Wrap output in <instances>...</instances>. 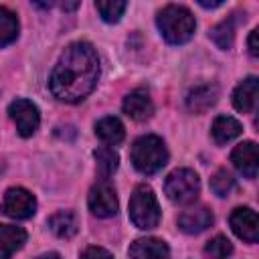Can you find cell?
Returning a JSON list of instances; mask_svg holds the SVG:
<instances>
[{
  "instance_id": "1",
  "label": "cell",
  "mask_w": 259,
  "mask_h": 259,
  "mask_svg": "<svg viewBox=\"0 0 259 259\" xmlns=\"http://www.w3.org/2000/svg\"><path fill=\"white\" fill-rule=\"evenodd\" d=\"M99 79V59L93 45L79 40L65 49L57 61L49 87L59 101L79 103L97 85Z\"/></svg>"
},
{
  "instance_id": "2",
  "label": "cell",
  "mask_w": 259,
  "mask_h": 259,
  "mask_svg": "<svg viewBox=\"0 0 259 259\" xmlns=\"http://www.w3.org/2000/svg\"><path fill=\"white\" fill-rule=\"evenodd\" d=\"M156 22H158L162 36L170 45H182V42L190 40V36L194 34V28H196V20H194L192 12L178 4L164 6L158 12Z\"/></svg>"
},
{
  "instance_id": "3",
  "label": "cell",
  "mask_w": 259,
  "mask_h": 259,
  "mask_svg": "<svg viewBox=\"0 0 259 259\" xmlns=\"http://www.w3.org/2000/svg\"><path fill=\"white\" fill-rule=\"evenodd\" d=\"M132 164L142 174H156L168 162V150L158 136H142L134 142L130 152Z\"/></svg>"
},
{
  "instance_id": "4",
  "label": "cell",
  "mask_w": 259,
  "mask_h": 259,
  "mask_svg": "<svg viewBox=\"0 0 259 259\" xmlns=\"http://www.w3.org/2000/svg\"><path fill=\"white\" fill-rule=\"evenodd\" d=\"M160 204L154 194V190L148 184L136 186L132 198H130V219L138 229H154L160 223Z\"/></svg>"
},
{
  "instance_id": "5",
  "label": "cell",
  "mask_w": 259,
  "mask_h": 259,
  "mask_svg": "<svg viewBox=\"0 0 259 259\" xmlns=\"http://www.w3.org/2000/svg\"><path fill=\"white\" fill-rule=\"evenodd\" d=\"M164 190L168 194V198L172 202H180V204H186V202H192L198 192H200V180L196 176L194 170L190 168H178L174 172L168 174L166 182H164Z\"/></svg>"
},
{
  "instance_id": "6",
  "label": "cell",
  "mask_w": 259,
  "mask_h": 259,
  "mask_svg": "<svg viewBox=\"0 0 259 259\" xmlns=\"http://www.w3.org/2000/svg\"><path fill=\"white\" fill-rule=\"evenodd\" d=\"M8 115L16 123V130L22 138H28L38 130L40 113H38V107L28 99H14L8 105Z\"/></svg>"
},
{
  "instance_id": "7",
  "label": "cell",
  "mask_w": 259,
  "mask_h": 259,
  "mask_svg": "<svg viewBox=\"0 0 259 259\" xmlns=\"http://www.w3.org/2000/svg\"><path fill=\"white\" fill-rule=\"evenodd\" d=\"M36 210V200L26 188H8L2 200V212L10 219H30Z\"/></svg>"
},
{
  "instance_id": "8",
  "label": "cell",
  "mask_w": 259,
  "mask_h": 259,
  "mask_svg": "<svg viewBox=\"0 0 259 259\" xmlns=\"http://www.w3.org/2000/svg\"><path fill=\"white\" fill-rule=\"evenodd\" d=\"M87 204H89V210L93 214L101 217V219L113 217L117 212V194H115V188L107 180H101L99 184H95L89 190Z\"/></svg>"
},
{
  "instance_id": "9",
  "label": "cell",
  "mask_w": 259,
  "mask_h": 259,
  "mask_svg": "<svg viewBox=\"0 0 259 259\" xmlns=\"http://www.w3.org/2000/svg\"><path fill=\"white\" fill-rule=\"evenodd\" d=\"M229 223H231L233 233L239 239H243L247 243H257V239H259V223H257V214H255L253 208H249V206L235 208L231 212Z\"/></svg>"
},
{
  "instance_id": "10",
  "label": "cell",
  "mask_w": 259,
  "mask_h": 259,
  "mask_svg": "<svg viewBox=\"0 0 259 259\" xmlns=\"http://www.w3.org/2000/svg\"><path fill=\"white\" fill-rule=\"evenodd\" d=\"M123 111L125 115H130L136 121H146L152 117L154 113V103L152 97L146 89H134L132 93H127V97L123 99Z\"/></svg>"
},
{
  "instance_id": "11",
  "label": "cell",
  "mask_w": 259,
  "mask_h": 259,
  "mask_svg": "<svg viewBox=\"0 0 259 259\" xmlns=\"http://www.w3.org/2000/svg\"><path fill=\"white\" fill-rule=\"evenodd\" d=\"M212 221L214 217L206 206H192L178 217V227L188 235H196L206 231L212 225Z\"/></svg>"
},
{
  "instance_id": "12",
  "label": "cell",
  "mask_w": 259,
  "mask_h": 259,
  "mask_svg": "<svg viewBox=\"0 0 259 259\" xmlns=\"http://www.w3.org/2000/svg\"><path fill=\"white\" fill-rule=\"evenodd\" d=\"M170 249L162 239L146 237L138 239L130 247V259H168Z\"/></svg>"
},
{
  "instance_id": "13",
  "label": "cell",
  "mask_w": 259,
  "mask_h": 259,
  "mask_svg": "<svg viewBox=\"0 0 259 259\" xmlns=\"http://www.w3.org/2000/svg\"><path fill=\"white\" fill-rule=\"evenodd\" d=\"M231 162L235 164V168L247 176V178H255L257 176V144L255 142H243L239 144L233 154H231Z\"/></svg>"
},
{
  "instance_id": "14",
  "label": "cell",
  "mask_w": 259,
  "mask_h": 259,
  "mask_svg": "<svg viewBox=\"0 0 259 259\" xmlns=\"http://www.w3.org/2000/svg\"><path fill=\"white\" fill-rule=\"evenodd\" d=\"M217 99H219V87L212 83H204V85L190 89V93L186 97V105L194 113H204L206 109H210L217 103Z\"/></svg>"
},
{
  "instance_id": "15",
  "label": "cell",
  "mask_w": 259,
  "mask_h": 259,
  "mask_svg": "<svg viewBox=\"0 0 259 259\" xmlns=\"http://www.w3.org/2000/svg\"><path fill=\"white\" fill-rule=\"evenodd\" d=\"M26 243V231L14 225H0V259H10Z\"/></svg>"
},
{
  "instance_id": "16",
  "label": "cell",
  "mask_w": 259,
  "mask_h": 259,
  "mask_svg": "<svg viewBox=\"0 0 259 259\" xmlns=\"http://www.w3.org/2000/svg\"><path fill=\"white\" fill-rule=\"evenodd\" d=\"M257 89H259L257 77H247L243 83L237 85V89L233 93V105L243 113L253 111L257 105Z\"/></svg>"
},
{
  "instance_id": "17",
  "label": "cell",
  "mask_w": 259,
  "mask_h": 259,
  "mask_svg": "<svg viewBox=\"0 0 259 259\" xmlns=\"http://www.w3.org/2000/svg\"><path fill=\"white\" fill-rule=\"evenodd\" d=\"M212 138L217 144H227L231 140H235L237 136H241L243 132V125L231 117V115H219L214 121H212Z\"/></svg>"
},
{
  "instance_id": "18",
  "label": "cell",
  "mask_w": 259,
  "mask_h": 259,
  "mask_svg": "<svg viewBox=\"0 0 259 259\" xmlns=\"http://www.w3.org/2000/svg\"><path fill=\"white\" fill-rule=\"evenodd\" d=\"M95 134L105 144H119L125 138L123 123L117 117H111V115H107V117H103V119H99L95 123Z\"/></svg>"
},
{
  "instance_id": "19",
  "label": "cell",
  "mask_w": 259,
  "mask_h": 259,
  "mask_svg": "<svg viewBox=\"0 0 259 259\" xmlns=\"http://www.w3.org/2000/svg\"><path fill=\"white\" fill-rule=\"evenodd\" d=\"M49 227H51V231H53L57 237H61V239H71V237L77 233L79 223H77L75 212H71V210H59V212H55V214L49 219Z\"/></svg>"
},
{
  "instance_id": "20",
  "label": "cell",
  "mask_w": 259,
  "mask_h": 259,
  "mask_svg": "<svg viewBox=\"0 0 259 259\" xmlns=\"http://www.w3.org/2000/svg\"><path fill=\"white\" fill-rule=\"evenodd\" d=\"M95 162H97V174L101 180H107L119 166V156L111 146H101L93 152Z\"/></svg>"
},
{
  "instance_id": "21",
  "label": "cell",
  "mask_w": 259,
  "mask_h": 259,
  "mask_svg": "<svg viewBox=\"0 0 259 259\" xmlns=\"http://www.w3.org/2000/svg\"><path fill=\"white\" fill-rule=\"evenodd\" d=\"M18 36V18L12 10L0 6V49Z\"/></svg>"
},
{
  "instance_id": "22",
  "label": "cell",
  "mask_w": 259,
  "mask_h": 259,
  "mask_svg": "<svg viewBox=\"0 0 259 259\" xmlns=\"http://www.w3.org/2000/svg\"><path fill=\"white\" fill-rule=\"evenodd\" d=\"M210 38L214 40V45L219 49H231L233 47V40H235V18L229 16L223 22H219L210 30Z\"/></svg>"
},
{
  "instance_id": "23",
  "label": "cell",
  "mask_w": 259,
  "mask_h": 259,
  "mask_svg": "<svg viewBox=\"0 0 259 259\" xmlns=\"http://www.w3.org/2000/svg\"><path fill=\"white\" fill-rule=\"evenodd\" d=\"M95 8L105 22H117L121 18L123 10L127 8V4L119 2V0H99V2H95Z\"/></svg>"
},
{
  "instance_id": "24",
  "label": "cell",
  "mask_w": 259,
  "mask_h": 259,
  "mask_svg": "<svg viewBox=\"0 0 259 259\" xmlns=\"http://www.w3.org/2000/svg\"><path fill=\"white\" fill-rule=\"evenodd\" d=\"M204 253L210 259H227L233 253V245L225 235H217L214 239H210L204 247Z\"/></svg>"
},
{
  "instance_id": "25",
  "label": "cell",
  "mask_w": 259,
  "mask_h": 259,
  "mask_svg": "<svg viewBox=\"0 0 259 259\" xmlns=\"http://www.w3.org/2000/svg\"><path fill=\"white\" fill-rule=\"evenodd\" d=\"M210 188L217 196H227L235 188V178L229 170H217L210 178Z\"/></svg>"
},
{
  "instance_id": "26",
  "label": "cell",
  "mask_w": 259,
  "mask_h": 259,
  "mask_svg": "<svg viewBox=\"0 0 259 259\" xmlns=\"http://www.w3.org/2000/svg\"><path fill=\"white\" fill-rule=\"evenodd\" d=\"M79 259H113L109 251H105L103 247H87Z\"/></svg>"
},
{
  "instance_id": "27",
  "label": "cell",
  "mask_w": 259,
  "mask_h": 259,
  "mask_svg": "<svg viewBox=\"0 0 259 259\" xmlns=\"http://www.w3.org/2000/svg\"><path fill=\"white\" fill-rule=\"evenodd\" d=\"M257 34H259V30L255 28V30H251V34H249V53L253 55V57H257L259 55V47H257Z\"/></svg>"
},
{
  "instance_id": "28",
  "label": "cell",
  "mask_w": 259,
  "mask_h": 259,
  "mask_svg": "<svg viewBox=\"0 0 259 259\" xmlns=\"http://www.w3.org/2000/svg\"><path fill=\"white\" fill-rule=\"evenodd\" d=\"M198 4H200V6H204V8H217V6H221L223 2H204V0H200Z\"/></svg>"
},
{
  "instance_id": "29",
  "label": "cell",
  "mask_w": 259,
  "mask_h": 259,
  "mask_svg": "<svg viewBox=\"0 0 259 259\" xmlns=\"http://www.w3.org/2000/svg\"><path fill=\"white\" fill-rule=\"evenodd\" d=\"M36 259H61V255L59 253H45V255H40Z\"/></svg>"
},
{
  "instance_id": "30",
  "label": "cell",
  "mask_w": 259,
  "mask_h": 259,
  "mask_svg": "<svg viewBox=\"0 0 259 259\" xmlns=\"http://www.w3.org/2000/svg\"><path fill=\"white\" fill-rule=\"evenodd\" d=\"M79 6V2H71V4H63V10H75Z\"/></svg>"
}]
</instances>
